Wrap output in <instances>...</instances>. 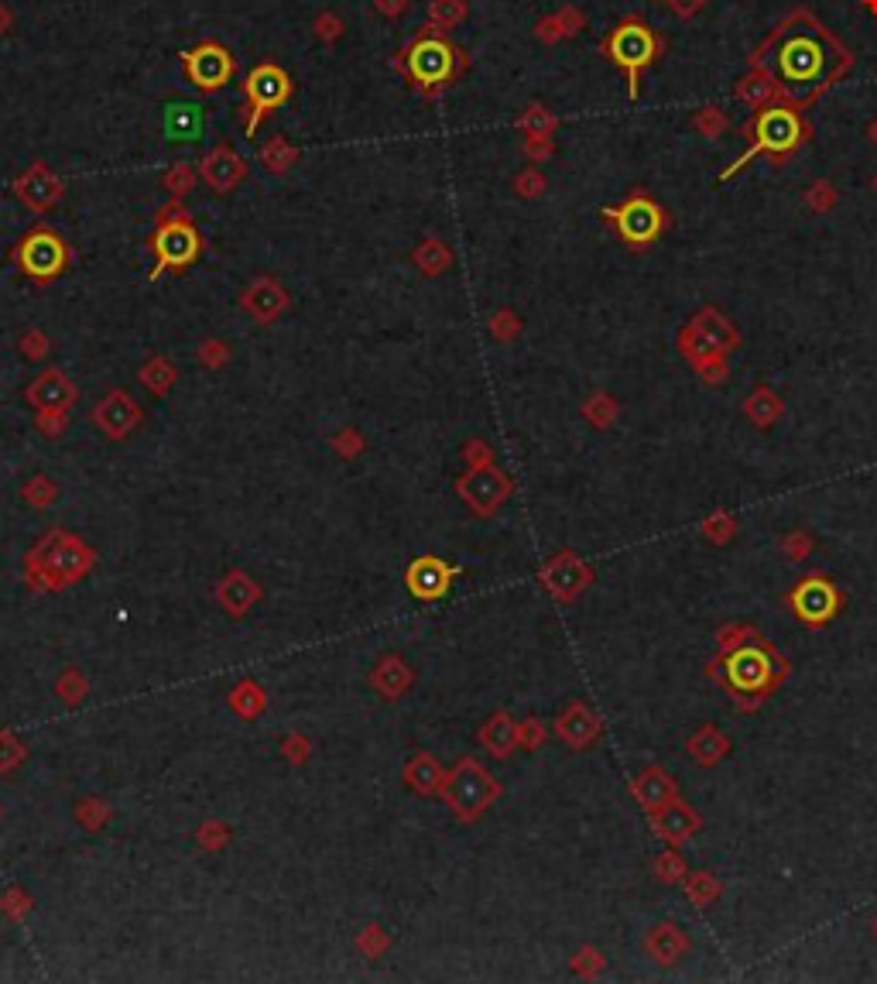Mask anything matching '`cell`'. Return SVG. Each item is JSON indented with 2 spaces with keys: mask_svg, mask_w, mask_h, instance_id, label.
<instances>
[{
  "mask_svg": "<svg viewBox=\"0 0 877 984\" xmlns=\"http://www.w3.org/2000/svg\"><path fill=\"white\" fill-rule=\"evenodd\" d=\"M751 66L775 79L785 103L806 110L854 69V52L816 14L795 7L751 52Z\"/></svg>",
  "mask_w": 877,
  "mask_h": 984,
  "instance_id": "1",
  "label": "cell"
},
{
  "mask_svg": "<svg viewBox=\"0 0 877 984\" xmlns=\"http://www.w3.org/2000/svg\"><path fill=\"white\" fill-rule=\"evenodd\" d=\"M394 69L408 79V86L422 96V100H439L446 90H453L456 83L466 76L470 59L460 45L449 38V31L436 28V24H422L415 31V38L394 55Z\"/></svg>",
  "mask_w": 877,
  "mask_h": 984,
  "instance_id": "2",
  "label": "cell"
},
{
  "mask_svg": "<svg viewBox=\"0 0 877 984\" xmlns=\"http://www.w3.org/2000/svg\"><path fill=\"white\" fill-rule=\"evenodd\" d=\"M740 138L747 141V148L740 151V155L727 168H723L720 182L734 179L740 168H747V165L754 162V158H771L775 165H785L788 158L795 155V151L806 148V144H809L812 127H809V120L802 117L799 107H792V103L778 100V103H768V107H761L758 114H754V120H747L744 131H740Z\"/></svg>",
  "mask_w": 877,
  "mask_h": 984,
  "instance_id": "3",
  "label": "cell"
},
{
  "mask_svg": "<svg viewBox=\"0 0 877 984\" xmlns=\"http://www.w3.org/2000/svg\"><path fill=\"white\" fill-rule=\"evenodd\" d=\"M665 48H669L665 35H662V31L651 28L645 18H624V21H617L614 28L607 31V38L600 42V52L607 55V59L614 62L617 69H624V76H627V96H631V103L641 96V79H645L648 66L655 59H662Z\"/></svg>",
  "mask_w": 877,
  "mask_h": 984,
  "instance_id": "4",
  "label": "cell"
},
{
  "mask_svg": "<svg viewBox=\"0 0 877 984\" xmlns=\"http://www.w3.org/2000/svg\"><path fill=\"white\" fill-rule=\"evenodd\" d=\"M720 676L727 683V690L737 700H744V707H754L785 676V659L764 642H740L737 648H727V655L720 662Z\"/></svg>",
  "mask_w": 877,
  "mask_h": 984,
  "instance_id": "5",
  "label": "cell"
},
{
  "mask_svg": "<svg viewBox=\"0 0 877 984\" xmlns=\"http://www.w3.org/2000/svg\"><path fill=\"white\" fill-rule=\"evenodd\" d=\"M295 93V83L278 62H261L247 72L244 79V107H240V117H244V134L254 138L257 127L264 124L278 107H285Z\"/></svg>",
  "mask_w": 877,
  "mask_h": 984,
  "instance_id": "6",
  "label": "cell"
},
{
  "mask_svg": "<svg viewBox=\"0 0 877 984\" xmlns=\"http://www.w3.org/2000/svg\"><path fill=\"white\" fill-rule=\"evenodd\" d=\"M603 220L621 234V240L634 251H648L658 237L669 230V213H665L662 203L648 196V192H631L621 206H610V210H600Z\"/></svg>",
  "mask_w": 877,
  "mask_h": 984,
  "instance_id": "7",
  "label": "cell"
},
{
  "mask_svg": "<svg viewBox=\"0 0 877 984\" xmlns=\"http://www.w3.org/2000/svg\"><path fill=\"white\" fill-rule=\"evenodd\" d=\"M740 343V330L723 316L720 309L703 306L693 319L686 323V330L679 336V354L686 357V364H706V360H716L723 354H730Z\"/></svg>",
  "mask_w": 877,
  "mask_h": 984,
  "instance_id": "8",
  "label": "cell"
},
{
  "mask_svg": "<svg viewBox=\"0 0 877 984\" xmlns=\"http://www.w3.org/2000/svg\"><path fill=\"white\" fill-rule=\"evenodd\" d=\"M182 69L199 93H220L237 76V59L223 42H199L182 52Z\"/></svg>",
  "mask_w": 877,
  "mask_h": 984,
  "instance_id": "9",
  "label": "cell"
},
{
  "mask_svg": "<svg viewBox=\"0 0 877 984\" xmlns=\"http://www.w3.org/2000/svg\"><path fill=\"white\" fill-rule=\"evenodd\" d=\"M66 261H69L66 240L55 234V230H48V227H35L18 244V264H21V271H24V275H31V278H38V282H48V278H55L62 268H66Z\"/></svg>",
  "mask_w": 877,
  "mask_h": 984,
  "instance_id": "10",
  "label": "cell"
},
{
  "mask_svg": "<svg viewBox=\"0 0 877 984\" xmlns=\"http://www.w3.org/2000/svg\"><path fill=\"white\" fill-rule=\"evenodd\" d=\"M151 247H155V254H158L155 275H162L165 268H185V264L196 261L203 240H199L196 227L189 223V216L182 213L179 220H165V216L158 220V230H155V237H151Z\"/></svg>",
  "mask_w": 877,
  "mask_h": 984,
  "instance_id": "11",
  "label": "cell"
},
{
  "mask_svg": "<svg viewBox=\"0 0 877 984\" xmlns=\"http://www.w3.org/2000/svg\"><path fill=\"white\" fill-rule=\"evenodd\" d=\"M497 796V782L480 768L477 762H463L453 772V779L446 782V799L463 820H473L490 806V799Z\"/></svg>",
  "mask_w": 877,
  "mask_h": 984,
  "instance_id": "12",
  "label": "cell"
},
{
  "mask_svg": "<svg viewBox=\"0 0 877 984\" xmlns=\"http://www.w3.org/2000/svg\"><path fill=\"white\" fill-rule=\"evenodd\" d=\"M788 607H792L806 624H826V621H833L836 611L843 607V597L830 576L809 573L806 580L788 594Z\"/></svg>",
  "mask_w": 877,
  "mask_h": 984,
  "instance_id": "13",
  "label": "cell"
},
{
  "mask_svg": "<svg viewBox=\"0 0 877 984\" xmlns=\"http://www.w3.org/2000/svg\"><path fill=\"white\" fill-rule=\"evenodd\" d=\"M209 127V117H206V107L203 103H192V100H168L162 107V134L165 141L172 144H196L199 138L206 134Z\"/></svg>",
  "mask_w": 877,
  "mask_h": 984,
  "instance_id": "14",
  "label": "cell"
},
{
  "mask_svg": "<svg viewBox=\"0 0 877 984\" xmlns=\"http://www.w3.org/2000/svg\"><path fill=\"white\" fill-rule=\"evenodd\" d=\"M199 172H203V182L216 192V196H227V192H233L247 179V162L230 148V144H216V148L203 158Z\"/></svg>",
  "mask_w": 877,
  "mask_h": 984,
  "instance_id": "15",
  "label": "cell"
},
{
  "mask_svg": "<svg viewBox=\"0 0 877 984\" xmlns=\"http://www.w3.org/2000/svg\"><path fill=\"white\" fill-rule=\"evenodd\" d=\"M460 494L473 504V508L484 511V515H487V511H494L497 504L508 498L511 484H508V477H504L497 467H477V470H470V474L460 480Z\"/></svg>",
  "mask_w": 877,
  "mask_h": 984,
  "instance_id": "16",
  "label": "cell"
},
{
  "mask_svg": "<svg viewBox=\"0 0 877 984\" xmlns=\"http://www.w3.org/2000/svg\"><path fill=\"white\" fill-rule=\"evenodd\" d=\"M14 192H18V196L35 213H45V210H52V206L62 199V182L55 179L52 172H48V165L35 162V165L28 168V172L14 179Z\"/></svg>",
  "mask_w": 877,
  "mask_h": 984,
  "instance_id": "17",
  "label": "cell"
},
{
  "mask_svg": "<svg viewBox=\"0 0 877 984\" xmlns=\"http://www.w3.org/2000/svg\"><path fill=\"white\" fill-rule=\"evenodd\" d=\"M699 827H703L699 813L689 810V806L679 803V799H672V803H665L662 810L651 813V830H655L658 837L669 840L672 847H679V844H686L689 837H696Z\"/></svg>",
  "mask_w": 877,
  "mask_h": 984,
  "instance_id": "18",
  "label": "cell"
},
{
  "mask_svg": "<svg viewBox=\"0 0 877 984\" xmlns=\"http://www.w3.org/2000/svg\"><path fill=\"white\" fill-rule=\"evenodd\" d=\"M590 580H593V570L586 563H579L573 552H562V556H555L552 563L545 566V587L562 600H573L579 590L590 587Z\"/></svg>",
  "mask_w": 877,
  "mask_h": 984,
  "instance_id": "19",
  "label": "cell"
},
{
  "mask_svg": "<svg viewBox=\"0 0 877 984\" xmlns=\"http://www.w3.org/2000/svg\"><path fill=\"white\" fill-rule=\"evenodd\" d=\"M645 950H648L651 960L672 967L689 954V936H686L682 926H675V923H658V926H651L648 936H645Z\"/></svg>",
  "mask_w": 877,
  "mask_h": 984,
  "instance_id": "20",
  "label": "cell"
},
{
  "mask_svg": "<svg viewBox=\"0 0 877 984\" xmlns=\"http://www.w3.org/2000/svg\"><path fill=\"white\" fill-rule=\"evenodd\" d=\"M555 731H559V738L569 744V748H586V744H593L600 738V731H603V724H600V717L593 714L590 707H583V703H576V707H569L566 714L559 717V724H555Z\"/></svg>",
  "mask_w": 877,
  "mask_h": 984,
  "instance_id": "21",
  "label": "cell"
},
{
  "mask_svg": "<svg viewBox=\"0 0 877 984\" xmlns=\"http://www.w3.org/2000/svg\"><path fill=\"white\" fill-rule=\"evenodd\" d=\"M631 789H634V796H638V803L645 806L648 813H655V810H662L665 803H672V799H679V789H675V782H672V775L669 772H662V768H645V772L638 775V779L631 782Z\"/></svg>",
  "mask_w": 877,
  "mask_h": 984,
  "instance_id": "22",
  "label": "cell"
},
{
  "mask_svg": "<svg viewBox=\"0 0 877 984\" xmlns=\"http://www.w3.org/2000/svg\"><path fill=\"white\" fill-rule=\"evenodd\" d=\"M28 398L38 408H42V412H62V408L72 405V398H76V388H72V381L66 378V374L48 371L35 384H31Z\"/></svg>",
  "mask_w": 877,
  "mask_h": 984,
  "instance_id": "23",
  "label": "cell"
},
{
  "mask_svg": "<svg viewBox=\"0 0 877 984\" xmlns=\"http://www.w3.org/2000/svg\"><path fill=\"white\" fill-rule=\"evenodd\" d=\"M734 96H737L740 103H744V107H751V110H761V107H768V103L782 100V93H778L775 79H771L764 69H754V66H751V72H747V76L737 79Z\"/></svg>",
  "mask_w": 877,
  "mask_h": 984,
  "instance_id": "24",
  "label": "cell"
},
{
  "mask_svg": "<svg viewBox=\"0 0 877 984\" xmlns=\"http://www.w3.org/2000/svg\"><path fill=\"white\" fill-rule=\"evenodd\" d=\"M96 422H100V426L107 429L110 436H124V432L131 429L134 422H138V405H134L127 395L114 391V395H110L107 402L100 405V412H96Z\"/></svg>",
  "mask_w": 877,
  "mask_h": 984,
  "instance_id": "25",
  "label": "cell"
},
{
  "mask_svg": "<svg viewBox=\"0 0 877 984\" xmlns=\"http://www.w3.org/2000/svg\"><path fill=\"white\" fill-rule=\"evenodd\" d=\"M744 412H747V419H751L758 429H768V426H775V422L782 419L785 405H782V398H778L775 391L768 388V384H761V388H754L751 395H747Z\"/></svg>",
  "mask_w": 877,
  "mask_h": 984,
  "instance_id": "26",
  "label": "cell"
},
{
  "mask_svg": "<svg viewBox=\"0 0 877 984\" xmlns=\"http://www.w3.org/2000/svg\"><path fill=\"white\" fill-rule=\"evenodd\" d=\"M285 306H288V299H285V292H281L275 282H257L251 292L244 295V309L251 312V316L264 319V323H268V319H275Z\"/></svg>",
  "mask_w": 877,
  "mask_h": 984,
  "instance_id": "27",
  "label": "cell"
},
{
  "mask_svg": "<svg viewBox=\"0 0 877 984\" xmlns=\"http://www.w3.org/2000/svg\"><path fill=\"white\" fill-rule=\"evenodd\" d=\"M689 755L696 758L699 765H716V762H723V758L730 755V741H727V734L723 731H716V727H703V731H696L693 738H689Z\"/></svg>",
  "mask_w": 877,
  "mask_h": 984,
  "instance_id": "28",
  "label": "cell"
},
{
  "mask_svg": "<svg viewBox=\"0 0 877 984\" xmlns=\"http://www.w3.org/2000/svg\"><path fill=\"white\" fill-rule=\"evenodd\" d=\"M408 583H412V590L418 597H436L446 590V583H449V570L446 566H439L436 559H422V563H415L412 566V573H408Z\"/></svg>",
  "mask_w": 877,
  "mask_h": 984,
  "instance_id": "29",
  "label": "cell"
},
{
  "mask_svg": "<svg viewBox=\"0 0 877 984\" xmlns=\"http://www.w3.org/2000/svg\"><path fill=\"white\" fill-rule=\"evenodd\" d=\"M480 738H484V744H487L490 751H494V755H508L514 744L521 741V738H518V727L511 724L508 714H497V717L484 727V734H480Z\"/></svg>",
  "mask_w": 877,
  "mask_h": 984,
  "instance_id": "30",
  "label": "cell"
},
{
  "mask_svg": "<svg viewBox=\"0 0 877 984\" xmlns=\"http://www.w3.org/2000/svg\"><path fill=\"white\" fill-rule=\"evenodd\" d=\"M518 127L525 131V138H552L555 127H559V117L552 110H545L542 103H531L525 114H521Z\"/></svg>",
  "mask_w": 877,
  "mask_h": 984,
  "instance_id": "31",
  "label": "cell"
},
{
  "mask_svg": "<svg viewBox=\"0 0 877 984\" xmlns=\"http://www.w3.org/2000/svg\"><path fill=\"white\" fill-rule=\"evenodd\" d=\"M257 155H261V162H264V168H268V172H288V168H292L295 162H299V148H292V144H288L285 138H271L268 144H261V151H257Z\"/></svg>",
  "mask_w": 877,
  "mask_h": 984,
  "instance_id": "32",
  "label": "cell"
},
{
  "mask_svg": "<svg viewBox=\"0 0 877 984\" xmlns=\"http://www.w3.org/2000/svg\"><path fill=\"white\" fill-rule=\"evenodd\" d=\"M686 895L696 909H706L723 895V885L713 875H706V871H696V875H686Z\"/></svg>",
  "mask_w": 877,
  "mask_h": 984,
  "instance_id": "33",
  "label": "cell"
},
{
  "mask_svg": "<svg viewBox=\"0 0 877 984\" xmlns=\"http://www.w3.org/2000/svg\"><path fill=\"white\" fill-rule=\"evenodd\" d=\"M693 127L703 138H723L730 131V117L720 107H699L693 114Z\"/></svg>",
  "mask_w": 877,
  "mask_h": 984,
  "instance_id": "34",
  "label": "cell"
},
{
  "mask_svg": "<svg viewBox=\"0 0 877 984\" xmlns=\"http://www.w3.org/2000/svg\"><path fill=\"white\" fill-rule=\"evenodd\" d=\"M466 18V0H432V7H429V24H436V28L442 31H449V28H456Z\"/></svg>",
  "mask_w": 877,
  "mask_h": 984,
  "instance_id": "35",
  "label": "cell"
},
{
  "mask_svg": "<svg viewBox=\"0 0 877 984\" xmlns=\"http://www.w3.org/2000/svg\"><path fill=\"white\" fill-rule=\"evenodd\" d=\"M655 875L662 878L665 885H675V882H686V875H689V868H686V858H682L679 851H662L658 854V861H655Z\"/></svg>",
  "mask_w": 877,
  "mask_h": 984,
  "instance_id": "36",
  "label": "cell"
},
{
  "mask_svg": "<svg viewBox=\"0 0 877 984\" xmlns=\"http://www.w3.org/2000/svg\"><path fill=\"white\" fill-rule=\"evenodd\" d=\"M583 412L597 429H607V426H614V419H617V402L610 395H593L590 402L583 405Z\"/></svg>",
  "mask_w": 877,
  "mask_h": 984,
  "instance_id": "37",
  "label": "cell"
},
{
  "mask_svg": "<svg viewBox=\"0 0 877 984\" xmlns=\"http://www.w3.org/2000/svg\"><path fill=\"white\" fill-rule=\"evenodd\" d=\"M415 261H418V268H425L429 275H436V271H442L449 264V251H446V244H439V240H429V244L418 247Z\"/></svg>",
  "mask_w": 877,
  "mask_h": 984,
  "instance_id": "38",
  "label": "cell"
},
{
  "mask_svg": "<svg viewBox=\"0 0 877 984\" xmlns=\"http://www.w3.org/2000/svg\"><path fill=\"white\" fill-rule=\"evenodd\" d=\"M734 532H737V515H713L703 522V535L710 542H720V546L734 539Z\"/></svg>",
  "mask_w": 877,
  "mask_h": 984,
  "instance_id": "39",
  "label": "cell"
},
{
  "mask_svg": "<svg viewBox=\"0 0 877 984\" xmlns=\"http://www.w3.org/2000/svg\"><path fill=\"white\" fill-rule=\"evenodd\" d=\"M312 31H316L319 42H336V38L343 35V21L336 18L333 11H323V14H316V21H312Z\"/></svg>",
  "mask_w": 877,
  "mask_h": 984,
  "instance_id": "40",
  "label": "cell"
},
{
  "mask_svg": "<svg viewBox=\"0 0 877 984\" xmlns=\"http://www.w3.org/2000/svg\"><path fill=\"white\" fill-rule=\"evenodd\" d=\"M806 199H809V206L816 213H826V210H833V203H836V189L830 186V182H812Z\"/></svg>",
  "mask_w": 877,
  "mask_h": 984,
  "instance_id": "41",
  "label": "cell"
},
{
  "mask_svg": "<svg viewBox=\"0 0 877 984\" xmlns=\"http://www.w3.org/2000/svg\"><path fill=\"white\" fill-rule=\"evenodd\" d=\"M514 189L521 192V196H542L545 192V179H542V172L538 168H528V172H521L518 179H514Z\"/></svg>",
  "mask_w": 877,
  "mask_h": 984,
  "instance_id": "42",
  "label": "cell"
},
{
  "mask_svg": "<svg viewBox=\"0 0 877 984\" xmlns=\"http://www.w3.org/2000/svg\"><path fill=\"white\" fill-rule=\"evenodd\" d=\"M696 374L703 378V384H710V388H720V384L727 381V364H723V357L706 360V364L696 367Z\"/></svg>",
  "mask_w": 877,
  "mask_h": 984,
  "instance_id": "43",
  "label": "cell"
},
{
  "mask_svg": "<svg viewBox=\"0 0 877 984\" xmlns=\"http://www.w3.org/2000/svg\"><path fill=\"white\" fill-rule=\"evenodd\" d=\"M555 18H559V28H562V35L566 38H573L576 31L586 28V14L579 11V7H566V11H559Z\"/></svg>",
  "mask_w": 877,
  "mask_h": 984,
  "instance_id": "44",
  "label": "cell"
},
{
  "mask_svg": "<svg viewBox=\"0 0 877 984\" xmlns=\"http://www.w3.org/2000/svg\"><path fill=\"white\" fill-rule=\"evenodd\" d=\"M782 546H785V556L799 563V559H806L809 552H812V539H809L806 532H795V535H785Z\"/></svg>",
  "mask_w": 877,
  "mask_h": 984,
  "instance_id": "45",
  "label": "cell"
},
{
  "mask_svg": "<svg viewBox=\"0 0 877 984\" xmlns=\"http://www.w3.org/2000/svg\"><path fill=\"white\" fill-rule=\"evenodd\" d=\"M165 186L175 192V196H185V192L192 189V172L185 165H175L172 172L165 175Z\"/></svg>",
  "mask_w": 877,
  "mask_h": 984,
  "instance_id": "46",
  "label": "cell"
},
{
  "mask_svg": "<svg viewBox=\"0 0 877 984\" xmlns=\"http://www.w3.org/2000/svg\"><path fill=\"white\" fill-rule=\"evenodd\" d=\"M144 381H155V391H165L168 381H172V371H168L165 360H151V367H144Z\"/></svg>",
  "mask_w": 877,
  "mask_h": 984,
  "instance_id": "47",
  "label": "cell"
},
{
  "mask_svg": "<svg viewBox=\"0 0 877 984\" xmlns=\"http://www.w3.org/2000/svg\"><path fill=\"white\" fill-rule=\"evenodd\" d=\"M374 7H377V11H381L388 21H398V18H405V14H408V7H412V0H374Z\"/></svg>",
  "mask_w": 877,
  "mask_h": 984,
  "instance_id": "48",
  "label": "cell"
},
{
  "mask_svg": "<svg viewBox=\"0 0 877 984\" xmlns=\"http://www.w3.org/2000/svg\"><path fill=\"white\" fill-rule=\"evenodd\" d=\"M490 326H494V336H497V340H511V336L518 333V319H514L511 312H497V319H494V323H490Z\"/></svg>",
  "mask_w": 877,
  "mask_h": 984,
  "instance_id": "49",
  "label": "cell"
},
{
  "mask_svg": "<svg viewBox=\"0 0 877 984\" xmlns=\"http://www.w3.org/2000/svg\"><path fill=\"white\" fill-rule=\"evenodd\" d=\"M525 151L531 162H542V158H549L555 148H552V138H525Z\"/></svg>",
  "mask_w": 877,
  "mask_h": 984,
  "instance_id": "50",
  "label": "cell"
},
{
  "mask_svg": "<svg viewBox=\"0 0 877 984\" xmlns=\"http://www.w3.org/2000/svg\"><path fill=\"white\" fill-rule=\"evenodd\" d=\"M665 4H669L672 11L679 14V18H696V14L703 11L706 4H710V0H665Z\"/></svg>",
  "mask_w": 877,
  "mask_h": 984,
  "instance_id": "51",
  "label": "cell"
},
{
  "mask_svg": "<svg viewBox=\"0 0 877 984\" xmlns=\"http://www.w3.org/2000/svg\"><path fill=\"white\" fill-rule=\"evenodd\" d=\"M754 635V628H723L720 631V648L727 652V648H737L744 638H751Z\"/></svg>",
  "mask_w": 877,
  "mask_h": 984,
  "instance_id": "52",
  "label": "cell"
},
{
  "mask_svg": "<svg viewBox=\"0 0 877 984\" xmlns=\"http://www.w3.org/2000/svg\"><path fill=\"white\" fill-rule=\"evenodd\" d=\"M538 38H542V42H559V38H566L559 28V18H545L538 24Z\"/></svg>",
  "mask_w": 877,
  "mask_h": 984,
  "instance_id": "53",
  "label": "cell"
},
{
  "mask_svg": "<svg viewBox=\"0 0 877 984\" xmlns=\"http://www.w3.org/2000/svg\"><path fill=\"white\" fill-rule=\"evenodd\" d=\"M422 765H425V772H415L412 779H415V786H418V789H429L432 782H436V762H432V758H425Z\"/></svg>",
  "mask_w": 877,
  "mask_h": 984,
  "instance_id": "54",
  "label": "cell"
},
{
  "mask_svg": "<svg viewBox=\"0 0 877 984\" xmlns=\"http://www.w3.org/2000/svg\"><path fill=\"white\" fill-rule=\"evenodd\" d=\"M518 738L525 741L528 748H538V744H542V727H538V724H525L518 731Z\"/></svg>",
  "mask_w": 877,
  "mask_h": 984,
  "instance_id": "55",
  "label": "cell"
},
{
  "mask_svg": "<svg viewBox=\"0 0 877 984\" xmlns=\"http://www.w3.org/2000/svg\"><path fill=\"white\" fill-rule=\"evenodd\" d=\"M576 967H583V971H597V967H603V960H600L597 950H583V954H579V964Z\"/></svg>",
  "mask_w": 877,
  "mask_h": 984,
  "instance_id": "56",
  "label": "cell"
},
{
  "mask_svg": "<svg viewBox=\"0 0 877 984\" xmlns=\"http://www.w3.org/2000/svg\"><path fill=\"white\" fill-rule=\"evenodd\" d=\"M7 28H11V11H7V7L0 4V38L7 35Z\"/></svg>",
  "mask_w": 877,
  "mask_h": 984,
  "instance_id": "57",
  "label": "cell"
},
{
  "mask_svg": "<svg viewBox=\"0 0 877 984\" xmlns=\"http://www.w3.org/2000/svg\"><path fill=\"white\" fill-rule=\"evenodd\" d=\"M867 138H871V141L877 144V117L871 120V127H867Z\"/></svg>",
  "mask_w": 877,
  "mask_h": 984,
  "instance_id": "58",
  "label": "cell"
},
{
  "mask_svg": "<svg viewBox=\"0 0 877 984\" xmlns=\"http://www.w3.org/2000/svg\"><path fill=\"white\" fill-rule=\"evenodd\" d=\"M864 4H867V11L877 14V0H864Z\"/></svg>",
  "mask_w": 877,
  "mask_h": 984,
  "instance_id": "59",
  "label": "cell"
},
{
  "mask_svg": "<svg viewBox=\"0 0 877 984\" xmlns=\"http://www.w3.org/2000/svg\"><path fill=\"white\" fill-rule=\"evenodd\" d=\"M874 936H877V919H874Z\"/></svg>",
  "mask_w": 877,
  "mask_h": 984,
  "instance_id": "60",
  "label": "cell"
},
{
  "mask_svg": "<svg viewBox=\"0 0 877 984\" xmlns=\"http://www.w3.org/2000/svg\"><path fill=\"white\" fill-rule=\"evenodd\" d=\"M874 192H877V179H874Z\"/></svg>",
  "mask_w": 877,
  "mask_h": 984,
  "instance_id": "61",
  "label": "cell"
}]
</instances>
